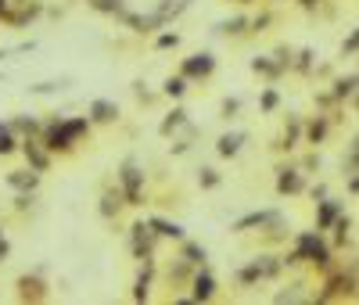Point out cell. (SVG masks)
<instances>
[{"label": "cell", "mask_w": 359, "mask_h": 305, "mask_svg": "<svg viewBox=\"0 0 359 305\" xmlns=\"http://www.w3.org/2000/svg\"><path fill=\"white\" fill-rule=\"evenodd\" d=\"M83 129H86V122H68V126L54 129V133H51V147H68V140L76 133H83Z\"/></svg>", "instance_id": "obj_1"}, {"label": "cell", "mask_w": 359, "mask_h": 305, "mask_svg": "<svg viewBox=\"0 0 359 305\" xmlns=\"http://www.w3.org/2000/svg\"><path fill=\"white\" fill-rule=\"evenodd\" d=\"M302 255L316 258V262H327V252H324V244H320L316 237H302ZM302 255H298V258H302Z\"/></svg>", "instance_id": "obj_2"}, {"label": "cell", "mask_w": 359, "mask_h": 305, "mask_svg": "<svg viewBox=\"0 0 359 305\" xmlns=\"http://www.w3.org/2000/svg\"><path fill=\"white\" fill-rule=\"evenodd\" d=\"M183 72H187V76H205V72H212V58H208V54H198L194 61L183 65Z\"/></svg>", "instance_id": "obj_3"}, {"label": "cell", "mask_w": 359, "mask_h": 305, "mask_svg": "<svg viewBox=\"0 0 359 305\" xmlns=\"http://www.w3.org/2000/svg\"><path fill=\"white\" fill-rule=\"evenodd\" d=\"M212 276H198V284H194V298H208V294H212Z\"/></svg>", "instance_id": "obj_4"}, {"label": "cell", "mask_w": 359, "mask_h": 305, "mask_svg": "<svg viewBox=\"0 0 359 305\" xmlns=\"http://www.w3.org/2000/svg\"><path fill=\"white\" fill-rule=\"evenodd\" d=\"M94 115L97 119H115V104H108V101H94Z\"/></svg>", "instance_id": "obj_5"}, {"label": "cell", "mask_w": 359, "mask_h": 305, "mask_svg": "<svg viewBox=\"0 0 359 305\" xmlns=\"http://www.w3.org/2000/svg\"><path fill=\"white\" fill-rule=\"evenodd\" d=\"M237 147H241V136H223L219 140V154H234Z\"/></svg>", "instance_id": "obj_6"}, {"label": "cell", "mask_w": 359, "mask_h": 305, "mask_svg": "<svg viewBox=\"0 0 359 305\" xmlns=\"http://www.w3.org/2000/svg\"><path fill=\"white\" fill-rule=\"evenodd\" d=\"M298 187H302V180L294 176V172H284L280 176V190H298Z\"/></svg>", "instance_id": "obj_7"}, {"label": "cell", "mask_w": 359, "mask_h": 305, "mask_svg": "<svg viewBox=\"0 0 359 305\" xmlns=\"http://www.w3.org/2000/svg\"><path fill=\"white\" fill-rule=\"evenodd\" d=\"M154 226H158V230H162L165 237H183V230H180L176 223H154Z\"/></svg>", "instance_id": "obj_8"}, {"label": "cell", "mask_w": 359, "mask_h": 305, "mask_svg": "<svg viewBox=\"0 0 359 305\" xmlns=\"http://www.w3.org/2000/svg\"><path fill=\"white\" fill-rule=\"evenodd\" d=\"M11 183H15V187H33L36 176H11Z\"/></svg>", "instance_id": "obj_9"}, {"label": "cell", "mask_w": 359, "mask_h": 305, "mask_svg": "<svg viewBox=\"0 0 359 305\" xmlns=\"http://www.w3.org/2000/svg\"><path fill=\"white\" fill-rule=\"evenodd\" d=\"M165 90H169V94H183V79H169V83H165Z\"/></svg>", "instance_id": "obj_10"}, {"label": "cell", "mask_w": 359, "mask_h": 305, "mask_svg": "<svg viewBox=\"0 0 359 305\" xmlns=\"http://www.w3.org/2000/svg\"><path fill=\"white\" fill-rule=\"evenodd\" d=\"M11 147H15V140L7 133H0V151H11Z\"/></svg>", "instance_id": "obj_11"}, {"label": "cell", "mask_w": 359, "mask_h": 305, "mask_svg": "<svg viewBox=\"0 0 359 305\" xmlns=\"http://www.w3.org/2000/svg\"><path fill=\"white\" fill-rule=\"evenodd\" d=\"M187 255H190V258H194V262H201V258H205V252H201V248H194V244H190V248H187Z\"/></svg>", "instance_id": "obj_12"}, {"label": "cell", "mask_w": 359, "mask_h": 305, "mask_svg": "<svg viewBox=\"0 0 359 305\" xmlns=\"http://www.w3.org/2000/svg\"><path fill=\"white\" fill-rule=\"evenodd\" d=\"M4 255H7V244H4V241H0V258H4Z\"/></svg>", "instance_id": "obj_13"}, {"label": "cell", "mask_w": 359, "mask_h": 305, "mask_svg": "<svg viewBox=\"0 0 359 305\" xmlns=\"http://www.w3.org/2000/svg\"><path fill=\"white\" fill-rule=\"evenodd\" d=\"M0 11H4V0H0Z\"/></svg>", "instance_id": "obj_14"}]
</instances>
